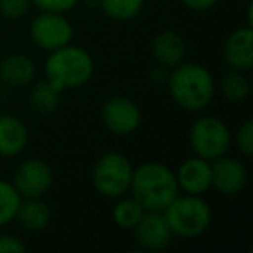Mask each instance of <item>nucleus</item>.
Masks as SVG:
<instances>
[{
	"instance_id": "a211bd4d",
	"label": "nucleus",
	"mask_w": 253,
	"mask_h": 253,
	"mask_svg": "<svg viewBox=\"0 0 253 253\" xmlns=\"http://www.w3.org/2000/svg\"><path fill=\"white\" fill-rule=\"evenodd\" d=\"M28 104L39 116H52L59 109L61 92L47 80L37 82L28 94Z\"/></svg>"
},
{
	"instance_id": "b1692460",
	"label": "nucleus",
	"mask_w": 253,
	"mask_h": 253,
	"mask_svg": "<svg viewBox=\"0 0 253 253\" xmlns=\"http://www.w3.org/2000/svg\"><path fill=\"white\" fill-rule=\"evenodd\" d=\"M32 9V0H0V16L7 21L23 19Z\"/></svg>"
},
{
	"instance_id": "7ed1b4c3",
	"label": "nucleus",
	"mask_w": 253,
	"mask_h": 253,
	"mask_svg": "<svg viewBox=\"0 0 253 253\" xmlns=\"http://www.w3.org/2000/svg\"><path fill=\"white\" fill-rule=\"evenodd\" d=\"M95 64L92 56L78 45L61 47L49 52L43 64L45 80L63 94L64 90L80 88L92 78Z\"/></svg>"
},
{
	"instance_id": "2eb2a0df",
	"label": "nucleus",
	"mask_w": 253,
	"mask_h": 253,
	"mask_svg": "<svg viewBox=\"0 0 253 253\" xmlns=\"http://www.w3.org/2000/svg\"><path fill=\"white\" fill-rule=\"evenodd\" d=\"M151 54L156 64H162L172 70L186 57V40L175 30H163L153 39Z\"/></svg>"
},
{
	"instance_id": "cd10ccee",
	"label": "nucleus",
	"mask_w": 253,
	"mask_h": 253,
	"mask_svg": "<svg viewBox=\"0 0 253 253\" xmlns=\"http://www.w3.org/2000/svg\"><path fill=\"white\" fill-rule=\"evenodd\" d=\"M180 2L184 4V7L196 12L210 11V9H213L218 4V0H180Z\"/></svg>"
},
{
	"instance_id": "f8f14e48",
	"label": "nucleus",
	"mask_w": 253,
	"mask_h": 253,
	"mask_svg": "<svg viewBox=\"0 0 253 253\" xmlns=\"http://www.w3.org/2000/svg\"><path fill=\"white\" fill-rule=\"evenodd\" d=\"M175 179L180 193L203 196L211 189V162L196 155L191 156L175 170Z\"/></svg>"
},
{
	"instance_id": "0eeeda50",
	"label": "nucleus",
	"mask_w": 253,
	"mask_h": 253,
	"mask_svg": "<svg viewBox=\"0 0 253 253\" xmlns=\"http://www.w3.org/2000/svg\"><path fill=\"white\" fill-rule=\"evenodd\" d=\"M75 30L71 21L59 12L40 11L30 25V37L40 50L52 52L73 42Z\"/></svg>"
},
{
	"instance_id": "f03ea898",
	"label": "nucleus",
	"mask_w": 253,
	"mask_h": 253,
	"mask_svg": "<svg viewBox=\"0 0 253 253\" xmlns=\"http://www.w3.org/2000/svg\"><path fill=\"white\" fill-rule=\"evenodd\" d=\"M128 191L146 211H163L180 193L175 172L158 162H146L134 167Z\"/></svg>"
},
{
	"instance_id": "423d86ee",
	"label": "nucleus",
	"mask_w": 253,
	"mask_h": 253,
	"mask_svg": "<svg viewBox=\"0 0 253 253\" xmlns=\"http://www.w3.org/2000/svg\"><path fill=\"white\" fill-rule=\"evenodd\" d=\"M189 144L196 156L213 162L227 155L232 144V134L227 123L218 116H200L189 128Z\"/></svg>"
},
{
	"instance_id": "bb28decb",
	"label": "nucleus",
	"mask_w": 253,
	"mask_h": 253,
	"mask_svg": "<svg viewBox=\"0 0 253 253\" xmlns=\"http://www.w3.org/2000/svg\"><path fill=\"white\" fill-rule=\"evenodd\" d=\"M169 75H170V68H165V66H162V64H158V66H155L149 71V82H151L153 85H156V87H163V85H167V82H169Z\"/></svg>"
},
{
	"instance_id": "412c9836",
	"label": "nucleus",
	"mask_w": 253,
	"mask_h": 253,
	"mask_svg": "<svg viewBox=\"0 0 253 253\" xmlns=\"http://www.w3.org/2000/svg\"><path fill=\"white\" fill-rule=\"evenodd\" d=\"M99 9L113 21H130L144 9V0H99Z\"/></svg>"
},
{
	"instance_id": "dca6fc26",
	"label": "nucleus",
	"mask_w": 253,
	"mask_h": 253,
	"mask_svg": "<svg viewBox=\"0 0 253 253\" xmlns=\"http://www.w3.org/2000/svg\"><path fill=\"white\" fill-rule=\"evenodd\" d=\"M35 63L26 54H9L0 61V82L9 87H28L35 80Z\"/></svg>"
},
{
	"instance_id": "39448f33",
	"label": "nucleus",
	"mask_w": 253,
	"mask_h": 253,
	"mask_svg": "<svg viewBox=\"0 0 253 253\" xmlns=\"http://www.w3.org/2000/svg\"><path fill=\"white\" fill-rule=\"evenodd\" d=\"M134 165L123 153L109 151L92 169V186L104 198L125 196L130 189Z\"/></svg>"
},
{
	"instance_id": "f257e3e1",
	"label": "nucleus",
	"mask_w": 253,
	"mask_h": 253,
	"mask_svg": "<svg viewBox=\"0 0 253 253\" xmlns=\"http://www.w3.org/2000/svg\"><path fill=\"white\" fill-rule=\"evenodd\" d=\"M172 101L186 111H201L213 101L217 84L208 68L198 63H186L170 70L165 85Z\"/></svg>"
},
{
	"instance_id": "9b49d317",
	"label": "nucleus",
	"mask_w": 253,
	"mask_h": 253,
	"mask_svg": "<svg viewBox=\"0 0 253 253\" xmlns=\"http://www.w3.org/2000/svg\"><path fill=\"white\" fill-rule=\"evenodd\" d=\"M132 231H134L137 245L149 252L167 248L173 239V232L163 211H144L141 220Z\"/></svg>"
},
{
	"instance_id": "4468645a",
	"label": "nucleus",
	"mask_w": 253,
	"mask_h": 253,
	"mask_svg": "<svg viewBox=\"0 0 253 253\" xmlns=\"http://www.w3.org/2000/svg\"><path fill=\"white\" fill-rule=\"evenodd\" d=\"M28 128L25 122L11 113L0 115V156L14 158L21 155L28 144Z\"/></svg>"
},
{
	"instance_id": "6e6552de",
	"label": "nucleus",
	"mask_w": 253,
	"mask_h": 253,
	"mask_svg": "<svg viewBox=\"0 0 253 253\" xmlns=\"http://www.w3.org/2000/svg\"><path fill=\"white\" fill-rule=\"evenodd\" d=\"M102 123L111 134L125 137L141 126L142 111L134 99L126 95H113L102 106Z\"/></svg>"
},
{
	"instance_id": "9d476101",
	"label": "nucleus",
	"mask_w": 253,
	"mask_h": 253,
	"mask_svg": "<svg viewBox=\"0 0 253 253\" xmlns=\"http://www.w3.org/2000/svg\"><path fill=\"white\" fill-rule=\"evenodd\" d=\"M248 184V172L241 160L220 156L211 162V187L225 196L241 193Z\"/></svg>"
},
{
	"instance_id": "1a4fd4ad",
	"label": "nucleus",
	"mask_w": 253,
	"mask_h": 253,
	"mask_svg": "<svg viewBox=\"0 0 253 253\" xmlns=\"http://www.w3.org/2000/svg\"><path fill=\"white\" fill-rule=\"evenodd\" d=\"M12 184L21 198H42L54 184L50 165L42 158H28L18 167Z\"/></svg>"
},
{
	"instance_id": "5701e85b",
	"label": "nucleus",
	"mask_w": 253,
	"mask_h": 253,
	"mask_svg": "<svg viewBox=\"0 0 253 253\" xmlns=\"http://www.w3.org/2000/svg\"><path fill=\"white\" fill-rule=\"evenodd\" d=\"M232 141L243 156H253V120H246L238 126Z\"/></svg>"
},
{
	"instance_id": "ddd939ff",
	"label": "nucleus",
	"mask_w": 253,
	"mask_h": 253,
	"mask_svg": "<svg viewBox=\"0 0 253 253\" xmlns=\"http://www.w3.org/2000/svg\"><path fill=\"white\" fill-rule=\"evenodd\" d=\"M224 63L231 70L248 71L253 66V28L250 25L236 28L224 43Z\"/></svg>"
},
{
	"instance_id": "f3484780",
	"label": "nucleus",
	"mask_w": 253,
	"mask_h": 253,
	"mask_svg": "<svg viewBox=\"0 0 253 253\" xmlns=\"http://www.w3.org/2000/svg\"><path fill=\"white\" fill-rule=\"evenodd\" d=\"M50 218H52L50 207L42 198H23L14 220H18L25 231L40 232L49 227Z\"/></svg>"
},
{
	"instance_id": "c85d7f7f",
	"label": "nucleus",
	"mask_w": 253,
	"mask_h": 253,
	"mask_svg": "<svg viewBox=\"0 0 253 253\" xmlns=\"http://www.w3.org/2000/svg\"><path fill=\"white\" fill-rule=\"evenodd\" d=\"M0 97H2V82H0Z\"/></svg>"
},
{
	"instance_id": "4be33fe9",
	"label": "nucleus",
	"mask_w": 253,
	"mask_h": 253,
	"mask_svg": "<svg viewBox=\"0 0 253 253\" xmlns=\"http://www.w3.org/2000/svg\"><path fill=\"white\" fill-rule=\"evenodd\" d=\"M21 200V194L18 193L14 184L0 179V227L14 220Z\"/></svg>"
},
{
	"instance_id": "6ab92c4d",
	"label": "nucleus",
	"mask_w": 253,
	"mask_h": 253,
	"mask_svg": "<svg viewBox=\"0 0 253 253\" xmlns=\"http://www.w3.org/2000/svg\"><path fill=\"white\" fill-rule=\"evenodd\" d=\"M217 88L224 95L225 101L234 102V104L245 102L252 94V84L246 78L245 71L238 70H229L225 75H222Z\"/></svg>"
},
{
	"instance_id": "393cba45",
	"label": "nucleus",
	"mask_w": 253,
	"mask_h": 253,
	"mask_svg": "<svg viewBox=\"0 0 253 253\" xmlns=\"http://www.w3.org/2000/svg\"><path fill=\"white\" fill-rule=\"evenodd\" d=\"M32 4L43 12L66 14V12H70L71 9H75L80 4V0H32Z\"/></svg>"
},
{
	"instance_id": "aec40b11",
	"label": "nucleus",
	"mask_w": 253,
	"mask_h": 253,
	"mask_svg": "<svg viewBox=\"0 0 253 253\" xmlns=\"http://www.w3.org/2000/svg\"><path fill=\"white\" fill-rule=\"evenodd\" d=\"M144 208L142 205L135 200L134 196L130 198H123L120 196V200L113 207V220L123 231H132V229L137 225V222L141 220V217L144 215Z\"/></svg>"
},
{
	"instance_id": "20e7f679",
	"label": "nucleus",
	"mask_w": 253,
	"mask_h": 253,
	"mask_svg": "<svg viewBox=\"0 0 253 253\" xmlns=\"http://www.w3.org/2000/svg\"><path fill=\"white\" fill-rule=\"evenodd\" d=\"M173 236L198 238L211 224V207L205 198L198 194H177L169 207L163 210Z\"/></svg>"
},
{
	"instance_id": "a878e982",
	"label": "nucleus",
	"mask_w": 253,
	"mask_h": 253,
	"mask_svg": "<svg viewBox=\"0 0 253 253\" xmlns=\"http://www.w3.org/2000/svg\"><path fill=\"white\" fill-rule=\"evenodd\" d=\"M26 245L14 234H0V253H25Z\"/></svg>"
}]
</instances>
